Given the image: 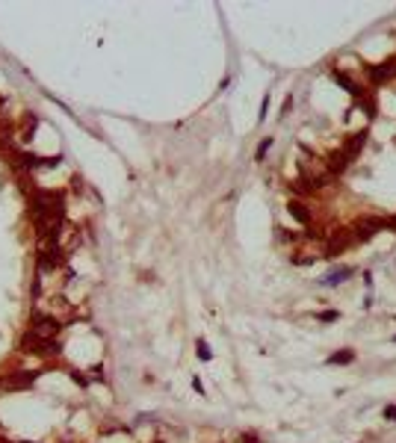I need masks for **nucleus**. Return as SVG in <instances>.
<instances>
[{
	"label": "nucleus",
	"instance_id": "nucleus-1",
	"mask_svg": "<svg viewBox=\"0 0 396 443\" xmlns=\"http://www.w3.org/2000/svg\"><path fill=\"white\" fill-rule=\"evenodd\" d=\"M21 346H24V352H35V355H45V352H59V346H56L53 340L39 337V334H27V337L21 340Z\"/></svg>",
	"mask_w": 396,
	"mask_h": 443
},
{
	"label": "nucleus",
	"instance_id": "nucleus-2",
	"mask_svg": "<svg viewBox=\"0 0 396 443\" xmlns=\"http://www.w3.org/2000/svg\"><path fill=\"white\" fill-rule=\"evenodd\" d=\"M367 74H370L373 83H384V80L396 77V59H387L381 65H367Z\"/></svg>",
	"mask_w": 396,
	"mask_h": 443
},
{
	"label": "nucleus",
	"instance_id": "nucleus-3",
	"mask_svg": "<svg viewBox=\"0 0 396 443\" xmlns=\"http://www.w3.org/2000/svg\"><path fill=\"white\" fill-rule=\"evenodd\" d=\"M56 331H59L56 319L42 316V313H35V316H33V334H39V337H48V340H51V334H56Z\"/></svg>",
	"mask_w": 396,
	"mask_h": 443
},
{
	"label": "nucleus",
	"instance_id": "nucleus-4",
	"mask_svg": "<svg viewBox=\"0 0 396 443\" xmlns=\"http://www.w3.org/2000/svg\"><path fill=\"white\" fill-rule=\"evenodd\" d=\"M35 378H39V373H24V375H12V378H6V381H3V387H9V390H18V387H30Z\"/></svg>",
	"mask_w": 396,
	"mask_h": 443
},
{
	"label": "nucleus",
	"instance_id": "nucleus-5",
	"mask_svg": "<svg viewBox=\"0 0 396 443\" xmlns=\"http://www.w3.org/2000/svg\"><path fill=\"white\" fill-rule=\"evenodd\" d=\"M287 213H290V216L299 222V225H310V213L305 210L302 201H290V204H287Z\"/></svg>",
	"mask_w": 396,
	"mask_h": 443
},
{
	"label": "nucleus",
	"instance_id": "nucleus-6",
	"mask_svg": "<svg viewBox=\"0 0 396 443\" xmlns=\"http://www.w3.org/2000/svg\"><path fill=\"white\" fill-rule=\"evenodd\" d=\"M334 80H337V83H340V86H343V89H346L349 95H355V98L361 95V86H358V83H355V80L349 77L346 71H340V68H337V71H334Z\"/></svg>",
	"mask_w": 396,
	"mask_h": 443
},
{
	"label": "nucleus",
	"instance_id": "nucleus-7",
	"mask_svg": "<svg viewBox=\"0 0 396 443\" xmlns=\"http://www.w3.org/2000/svg\"><path fill=\"white\" fill-rule=\"evenodd\" d=\"M364 142H367V133H355V136H352V139L346 142L343 154H346V157L352 160V157H355V154H358V151H361V148H364Z\"/></svg>",
	"mask_w": 396,
	"mask_h": 443
},
{
	"label": "nucleus",
	"instance_id": "nucleus-8",
	"mask_svg": "<svg viewBox=\"0 0 396 443\" xmlns=\"http://www.w3.org/2000/svg\"><path fill=\"white\" fill-rule=\"evenodd\" d=\"M352 275V266H340V269H334V272H328L326 275V281H322V284H326V287H337L340 281H346Z\"/></svg>",
	"mask_w": 396,
	"mask_h": 443
},
{
	"label": "nucleus",
	"instance_id": "nucleus-9",
	"mask_svg": "<svg viewBox=\"0 0 396 443\" xmlns=\"http://www.w3.org/2000/svg\"><path fill=\"white\" fill-rule=\"evenodd\" d=\"M346 166H349V157H346L343 151L331 154V160H328V171H331V174H343V171H346Z\"/></svg>",
	"mask_w": 396,
	"mask_h": 443
},
{
	"label": "nucleus",
	"instance_id": "nucleus-10",
	"mask_svg": "<svg viewBox=\"0 0 396 443\" xmlns=\"http://www.w3.org/2000/svg\"><path fill=\"white\" fill-rule=\"evenodd\" d=\"M355 231H358L355 237H358V239H361V242H370V239L376 237V231H373V225H367V222H358V225H355Z\"/></svg>",
	"mask_w": 396,
	"mask_h": 443
},
{
	"label": "nucleus",
	"instance_id": "nucleus-11",
	"mask_svg": "<svg viewBox=\"0 0 396 443\" xmlns=\"http://www.w3.org/2000/svg\"><path fill=\"white\" fill-rule=\"evenodd\" d=\"M352 360H355V352H352V349H343V352H334V355L328 358V363H334V366H337V363H352Z\"/></svg>",
	"mask_w": 396,
	"mask_h": 443
},
{
	"label": "nucleus",
	"instance_id": "nucleus-12",
	"mask_svg": "<svg viewBox=\"0 0 396 443\" xmlns=\"http://www.w3.org/2000/svg\"><path fill=\"white\" fill-rule=\"evenodd\" d=\"M195 349H198V358H201V360H210V358H213V355H210V349H207V340H198V343H195Z\"/></svg>",
	"mask_w": 396,
	"mask_h": 443
},
{
	"label": "nucleus",
	"instance_id": "nucleus-13",
	"mask_svg": "<svg viewBox=\"0 0 396 443\" xmlns=\"http://www.w3.org/2000/svg\"><path fill=\"white\" fill-rule=\"evenodd\" d=\"M269 145H272V139H263V142L258 145V154H255V160H263V157H266V151H269Z\"/></svg>",
	"mask_w": 396,
	"mask_h": 443
},
{
	"label": "nucleus",
	"instance_id": "nucleus-14",
	"mask_svg": "<svg viewBox=\"0 0 396 443\" xmlns=\"http://www.w3.org/2000/svg\"><path fill=\"white\" fill-rule=\"evenodd\" d=\"M337 316H340L337 310H322V313H319V319H322V322H334Z\"/></svg>",
	"mask_w": 396,
	"mask_h": 443
},
{
	"label": "nucleus",
	"instance_id": "nucleus-15",
	"mask_svg": "<svg viewBox=\"0 0 396 443\" xmlns=\"http://www.w3.org/2000/svg\"><path fill=\"white\" fill-rule=\"evenodd\" d=\"M266 109H269V95H263V103H260V119H258V121H263V119H266Z\"/></svg>",
	"mask_w": 396,
	"mask_h": 443
},
{
	"label": "nucleus",
	"instance_id": "nucleus-16",
	"mask_svg": "<svg viewBox=\"0 0 396 443\" xmlns=\"http://www.w3.org/2000/svg\"><path fill=\"white\" fill-rule=\"evenodd\" d=\"M384 420H396V405H387L384 408Z\"/></svg>",
	"mask_w": 396,
	"mask_h": 443
},
{
	"label": "nucleus",
	"instance_id": "nucleus-17",
	"mask_svg": "<svg viewBox=\"0 0 396 443\" xmlns=\"http://www.w3.org/2000/svg\"><path fill=\"white\" fill-rule=\"evenodd\" d=\"M192 390H195V393H198V396H201V393H204V384H201V381H198V378H192Z\"/></svg>",
	"mask_w": 396,
	"mask_h": 443
},
{
	"label": "nucleus",
	"instance_id": "nucleus-18",
	"mask_svg": "<svg viewBox=\"0 0 396 443\" xmlns=\"http://www.w3.org/2000/svg\"><path fill=\"white\" fill-rule=\"evenodd\" d=\"M240 443H258V440H255V437H242Z\"/></svg>",
	"mask_w": 396,
	"mask_h": 443
},
{
	"label": "nucleus",
	"instance_id": "nucleus-19",
	"mask_svg": "<svg viewBox=\"0 0 396 443\" xmlns=\"http://www.w3.org/2000/svg\"><path fill=\"white\" fill-rule=\"evenodd\" d=\"M393 340H396V337H393Z\"/></svg>",
	"mask_w": 396,
	"mask_h": 443
}]
</instances>
